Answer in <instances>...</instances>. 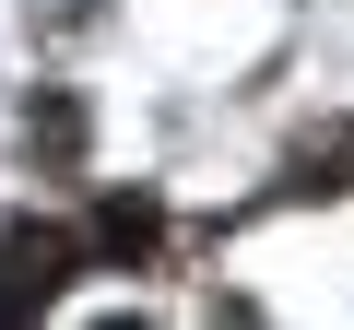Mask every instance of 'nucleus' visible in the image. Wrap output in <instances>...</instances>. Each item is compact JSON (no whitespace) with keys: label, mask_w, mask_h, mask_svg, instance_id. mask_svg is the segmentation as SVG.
<instances>
[{"label":"nucleus","mask_w":354,"mask_h":330,"mask_svg":"<svg viewBox=\"0 0 354 330\" xmlns=\"http://www.w3.org/2000/svg\"><path fill=\"white\" fill-rule=\"evenodd\" d=\"M95 330H153V318H95Z\"/></svg>","instance_id":"5"},{"label":"nucleus","mask_w":354,"mask_h":330,"mask_svg":"<svg viewBox=\"0 0 354 330\" xmlns=\"http://www.w3.org/2000/svg\"><path fill=\"white\" fill-rule=\"evenodd\" d=\"M71 271H83V236H59V224H0V330H36Z\"/></svg>","instance_id":"1"},{"label":"nucleus","mask_w":354,"mask_h":330,"mask_svg":"<svg viewBox=\"0 0 354 330\" xmlns=\"http://www.w3.org/2000/svg\"><path fill=\"white\" fill-rule=\"evenodd\" d=\"M342 189H354V118H319V130L283 153L272 201H342Z\"/></svg>","instance_id":"3"},{"label":"nucleus","mask_w":354,"mask_h":330,"mask_svg":"<svg viewBox=\"0 0 354 330\" xmlns=\"http://www.w3.org/2000/svg\"><path fill=\"white\" fill-rule=\"evenodd\" d=\"M83 260H106V271H153V260H165V201H153V189H106L95 224H83Z\"/></svg>","instance_id":"2"},{"label":"nucleus","mask_w":354,"mask_h":330,"mask_svg":"<svg viewBox=\"0 0 354 330\" xmlns=\"http://www.w3.org/2000/svg\"><path fill=\"white\" fill-rule=\"evenodd\" d=\"M83 142H95V106H83V95H36V106H24V165L71 177V165H83Z\"/></svg>","instance_id":"4"}]
</instances>
